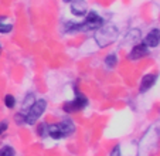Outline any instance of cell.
<instances>
[{"instance_id":"5b68a950","label":"cell","mask_w":160,"mask_h":156,"mask_svg":"<svg viewBox=\"0 0 160 156\" xmlns=\"http://www.w3.org/2000/svg\"><path fill=\"white\" fill-rule=\"evenodd\" d=\"M87 105H88V98L75 88V96H74V99L65 102L62 105V109L67 112V114H74V112L82 111Z\"/></svg>"},{"instance_id":"2e32d148","label":"cell","mask_w":160,"mask_h":156,"mask_svg":"<svg viewBox=\"0 0 160 156\" xmlns=\"http://www.w3.org/2000/svg\"><path fill=\"white\" fill-rule=\"evenodd\" d=\"M109 156H122V153H121V146H119V145H115V146L112 148V150H111V153H109Z\"/></svg>"},{"instance_id":"5bb4252c","label":"cell","mask_w":160,"mask_h":156,"mask_svg":"<svg viewBox=\"0 0 160 156\" xmlns=\"http://www.w3.org/2000/svg\"><path fill=\"white\" fill-rule=\"evenodd\" d=\"M34 101H36V99H34V95L33 94H28V95L26 96V99H24V104H23V109H21V111H27V109L33 105Z\"/></svg>"},{"instance_id":"ba28073f","label":"cell","mask_w":160,"mask_h":156,"mask_svg":"<svg viewBox=\"0 0 160 156\" xmlns=\"http://www.w3.org/2000/svg\"><path fill=\"white\" fill-rule=\"evenodd\" d=\"M157 77H159L157 74H146L145 77L142 78V81H140V85H139V91H140V94L148 92V91L150 90V88L153 87L154 84H156Z\"/></svg>"},{"instance_id":"6da1fadb","label":"cell","mask_w":160,"mask_h":156,"mask_svg":"<svg viewBox=\"0 0 160 156\" xmlns=\"http://www.w3.org/2000/svg\"><path fill=\"white\" fill-rule=\"evenodd\" d=\"M102 26L103 18L97 12H88L85 16V21L82 23H72V21L65 23V31L67 33H87V31L98 30Z\"/></svg>"},{"instance_id":"9a60e30c","label":"cell","mask_w":160,"mask_h":156,"mask_svg":"<svg viewBox=\"0 0 160 156\" xmlns=\"http://www.w3.org/2000/svg\"><path fill=\"white\" fill-rule=\"evenodd\" d=\"M47 125H48V123H45V122H41L38 125V128H37V133H38V136H41V138L47 136Z\"/></svg>"},{"instance_id":"8992f818","label":"cell","mask_w":160,"mask_h":156,"mask_svg":"<svg viewBox=\"0 0 160 156\" xmlns=\"http://www.w3.org/2000/svg\"><path fill=\"white\" fill-rule=\"evenodd\" d=\"M149 53H150V48L142 41V43H138V44L133 45L129 55H128V58L132 61H136V60H140V58L149 55Z\"/></svg>"},{"instance_id":"7a4b0ae2","label":"cell","mask_w":160,"mask_h":156,"mask_svg":"<svg viewBox=\"0 0 160 156\" xmlns=\"http://www.w3.org/2000/svg\"><path fill=\"white\" fill-rule=\"evenodd\" d=\"M74 132H75V125L71 119H64L61 122L47 125V136L55 139V141L67 138V136L72 135Z\"/></svg>"},{"instance_id":"ac0fdd59","label":"cell","mask_w":160,"mask_h":156,"mask_svg":"<svg viewBox=\"0 0 160 156\" xmlns=\"http://www.w3.org/2000/svg\"><path fill=\"white\" fill-rule=\"evenodd\" d=\"M74 0H64V3H72Z\"/></svg>"},{"instance_id":"8fae6325","label":"cell","mask_w":160,"mask_h":156,"mask_svg":"<svg viewBox=\"0 0 160 156\" xmlns=\"http://www.w3.org/2000/svg\"><path fill=\"white\" fill-rule=\"evenodd\" d=\"M103 63H105V65L108 67V68H115V67L118 65V57H116L115 53H111V54H108L105 57Z\"/></svg>"},{"instance_id":"d6986e66","label":"cell","mask_w":160,"mask_h":156,"mask_svg":"<svg viewBox=\"0 0 160 156\" xmlns=\"http://www.w3.org/2000/svg\"><path fill=\"white\" fill-rule=\"evenodd\" d=\"M0 53H2V44H0Z\"/></svg>"},{"instance_id":"e0dca14e","label":"cell","mask_w":160,"mask_h":156,"mask_svg":"<svg viewBox=\"0 0 160 156\" xmlns=\"http://www.w3.org/2000/svg\"><path fill=\"white\" fill-rule=\"evenodd\" d=\"M7 128H9L7 121H2V122H0V135H3V133L7 131Z\"/></svg>"},{"instance_id":"4fadbf2b","label":"cell","mask_w":160,"mask_h":156,"mask_svg":"<svg viewBox=\"0 0 160 156\" xmlns=\"http://www.w3.org/2000/svg\"><path fill=\"white\" fill-rule=\"evenodd\" d=\"M4 105H6V108H9V109H13L16 107V98L12 95V94H7V95L4 96Z\"/></svg>"},{"instance_id":"3957f363","label":"cell","mask_w":160,"mask_h":156,"mask_svg":"<svg viewBox=\"0 0 160 156\" xmlns=\"http://www.w3.org/2000/svg\"><path fill=\"white\" fill-rule=\"evenodd\" d=\"M94 39L101 48L106 47V45H111L112 43L118 39V29H116L113 24L102 26V27H99L97 30Z\"/></svg>"},{"instance_id":"30bf717a","label":"cell","mask_w":160,"mask_h":156,"mask_svg":"<svg viewBox=\"0 0 160 156\" xmlns=\"http://www.w3.org/2000/svg\"><path fill=\"white\" fill-rule=\"evenodd\" d=\"M7 17H0V33L2 34H9L10 31L13 30V24L12 23H7Z\"/></svg>"},{"instance_id":"277c9868","label":"cell","mask_w":160,"mask_h":156,"mask_svg":"<svg viewBox=\"0 0 160 156\" xmlns=\"http://www.w3.org/2000/svg\"><path fill=\"white\" fill-rule=\"evenodd\" d=\"M47 108V101L45 99H36L33 102V105L27 109V111H21L24 115V123L27 125H34L37 121L41 118V115L45 112Z\"/></svg>"},{"instance_id":"9c48e42d","label":"cell","mask_w":160,"mask_h":156,"mask_svg":"<svg viewBox=\"0 0 160 156\" xmlns=\"http://www.w3.org/2000/svg\"><path fill=\"white\" fill-rule=\"evenodd\" d=\"M145 43L149 48H156L160 44V30L159 29H153L148 33V36L145 37Z\"/></svg>"},{"instance_id":"52a82bcc","label":"cell","mask_w":160,"mask_h":156,"mask_svg":"<svg viewBox=\"0 0 160 156\" xmlns=\"http://www.w3.org/2000/svg\"><path fill=\"white\" fill-rule=\"evenodd\" d=\"M71 4V13L77 17H84L88 13V6L85 0H74Z\"/></svg>"},{"instance_id":"7c38bea8","label":"cell","mask_w":160,"mask_h":156,"mask_svg":"<svg viewBox=\"0 0 160 156\" xmlns=\"http://www.w3.org/2000/svg\"><path fill=\"white\" fill-rule=\"evenodd\" d=\"M14 155H16V150L10 145H4V146L0 148V156H14Z\"/></svg>"}]
</instances>
